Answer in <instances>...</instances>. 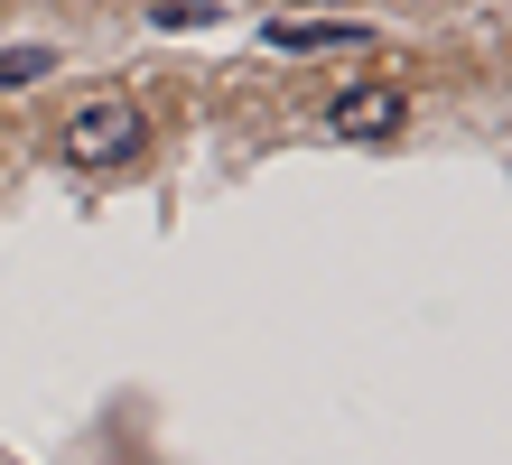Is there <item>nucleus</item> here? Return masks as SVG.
I'll return each instance as SVG.
<instances>
[{"instance_id": "f257e3e1", "label": "nucleus", "mask_w": 512, "mask_h": 465, "mask_svg": "<svg viewBox=\"0 0 512 465\" xmlns=\"http://www.w3.org/2000/svg\"><path fill=\"white\" fill-rule=\"evenodd\" d=\"M56 159H66V168H131V159H149V112H140V93L94 84V93L66 112V131H56Z\"/></svg>"}, {"instance_id": "f03ea898", "label": "nucleus", "mask_w": 512, "mask_h": 465, "mask_svg": "<svg viewBox=\"0 0 512 465\" xmlns=\"http://www.w3.org/2000/svg\"><path fill=\"white\" fill-rule=\"evenodd\" d=\"M317 121L336 140H391V131H410V84H336Z\"/></svg>"}, {"instance_id": "7ed1b4c3", "label": "nucleus", "mask_w": 512, "mask_h": 465, "mask_svg": "<svg viewBox=\"0 0 512 465\" xmlns=\"http://www.w3.org/2000/svg\"><path fill=\"white\" fill-rule=\"evenodd\" d=\"M261 38L289 47V56H336V47H373V28L364 19H270Z\"/></svg>"}, {"instance_id": "20e7f679", "label": "nucleus", "mask_w": 512, "mask_h": 465, "mask_svg": "<svg viewBox=\"0 0 512 465\" xmlns=\"http://www.w3.org/2000/svg\"><path fill=\"white\" fill-rule=\"evenodd\" d=\"M66 56L56 47H0V93H28V84H47Z\"/></svg>"}, {"instance_id": "39448f33", "label": "nucleus", "mask_w": 512, "mask_h": 465, "mask_svg": "<svg viewBox=\"0 0 512 465\" xmlns=\"http://www.w3.org/2000/svg\"><path fill=\"white\" fill-rule=\"evenodd\" d=\"M298 10H345V0H298Z\"/></svg>"}]
</instances>
